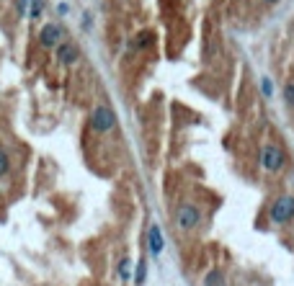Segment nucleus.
I'll list each match as a JSON object with an SVG mask.
<instances>
[{
	"mask_svg": "<svg viewBox=\"0 0 294 286\" xmlns=\"http://www.w3.org/2000/svg\"><path fill=\"white\" fill-rule=\"evenodd\" d=\"M291 217H294V199L291 196H281L279 201H274V206H271V219H274L276 225L289 222Z\"/></svg>",
	"mask_w": 294,
	"mask_h": 286,
	"instance_id": "1",
	"label": "nucleus"
},
{
	"mask_svg": "<svg viewBox=\"0 0 294 286\" xmlns=\"http://www.w3.org/2000/svg\"><path fill=\"white\" fill-rule=\"evenodd\" d=\"M175 222H178L181 230H194L201 222V211L196 206H191V204H184V206H178V211H175Z\"/></svg>",
	"mask_w": 294,
	"mask_h": 286,
	"instance_id": "2",
	"label": "nucleus"
},
{
	"mask_svg": "<svg viewBox=\"0 0 294 286\" xmlns=\"http://www.w3.org/2000/svg\"><path fill=\"white\" fill-rule=\"evenodd\" d=\"M114 124H116V116H114V111H111V108H106V106L93 108L90 126H93L96 131H108V129H114Z\"/></svg>",
	"mask_w": 294,
	"mask_h": 286,
	"instance_id": "3",
	"label": "nucleus"
},
{
	"mask_svg": "<svg viewBox=\"0 0 294 286\" xmlns=\"http://www.w3.org/2000/svg\"><path fill=\"white\" fill-rule=\"evenodd\" d=\"M261 163H263L266 170H279L281 163H284V152L279 147H274V145H266L261 150Z\"/></svg>",
	"mask_w": 294,
	"mask_h": 286,
	"instance_id": "4",
	"label": "nucleus"
},
{
	"mask_svg": "<svg viewBox=\"0 0 294 286\" xmlns=\"http://www.w3.org/2000/svg\"><path fill=\"white\" fill-rule=\"evenodd\" d=\"M44 11L41 0H18V13L21 16H29V18H39Z\"/></svg>",
	"mask_w": 294,
	"mask_h": 286,
	"instance_id": "5",
	"label": "nucleus"
},
{
	"mask_svg": "<svg viewBox=\"0 0 294 286\" xmlns=\"http://www.w3.org/2000/svg\"><path fill=\"white\" fill-rule=\"evenodd\" d=\"M60 36H62L60 26L49 24V26H44V29H41V34H39V41L44 44V47H54V44H60Z\"/></svg>",
	"mask_w": 294,
	"mask_h": 286,
	"instance_id": "6",
	"label": "nucleus"
},
{
	"mask_svg": "<svg viewBox=\"0 0 294 286\" xmlns=\"http://www.w3.org/2000/svg\"><path fill=\"white\" fill-rule=\"evenodd\" d=\"M147 243H150V253H152V255H160V253H163V232H160V227H157V225L150 227Z\"/></svg>",
	"mask_w": 294,
	"mask_h": 286,
	"instance_id": "7",
	"label": "nucleus"
},
{
	"mask_svg": "<svg viewBox=\"0 0 294 286\" xmlns=\"http://www.w3.org/2000/svg\"><path fill=\"white\" fill-rule=\"evenodd\" d=\"M57 57H60L62 64H73L78 59V47H75V44H60Z\"/></svg>",
	"mask_w": 294,
	"mask_h": 286,
	"instance_id": "8",
	"label": "nucleus"
},
{
	"mask_svg": "<svg viewBox=\"0 0 294 286\" xmlns=\"http://www.w3.org/2000/svg\"><path fill=\"white\" fill-rule=\"evenodd\" d=\"M150 41H152V34H150V31H142L137 39L132 41V49H142V47H147Z\"/></svg>",
	"mask_w": 294,
	"mask_h": 286,
	"instance_id": "9",
	"label": "nucleus"
},
{
	"mask_svg": "<svg viewBox=\"0 0 294 286\" xmlns=\"http://www.w3.org/2000/svg\"><path fill=\"white\" fill-rule=\"evenodd\" d=\"M145 276H147V266H145V260H140L137 263V276H134V283L142 286L145 283Z\"/></svg>",
	"mask_w": 294,
	"mask_h": 286,
	"instance_id": "10",
	"label": "nucleus"
},
{
	"mask_svg": "<svg viewBox=\"0 0 294 286\" xmlns=\"http://www.w3.org/2000/svg\"><path fill=\"white\" fill-rule=\"evenodd\" d=\"M207 286H222V273L219 271H212L207 276Z\"/></svg>",
	"mask_w": 294,
	"mask_h": 286,
	"instance_id": "11",
	"label": "nucleus"
},
{
	"mask_svg": "<svg viewBox=\"0 0 294 286\" xmlns=\"http://www.w3.org/2000/svg\"><path fill=\"white\" fill-rule=\"evenodd\" d=\"M6 173H8V155L0 150V175H6Z\"/></svg>",
	"mask_w": 294,
	"mask_h": 286,
	"instance_id": "12",
	"label": "nucleus"
},
{
	"mask_svg": "<svg viewBox=\"0 0 294 286\" xmlns=\"http://www.w3.org/2000/svg\"><path fill=\"white\" fill-rule=\"evenodd\" d=\"M284 98H286V101H289V103L294 106V83H289V85H286V91H284Z\"/></svg>",
	"mask_w": 294,
	"mask_h": 286,
	"instance_id": "13",
	"label": "nucleus"
},
{
	"mask_svg": "<svg viewBox=\"0 0 294 286\" xmlns=\"http://www.w3.org/2000/svg\"><path fill=\"white\" fill-rule=\"evenodd\" d=\"M119 273H122V278H129V260H122V266H119Z\"/></svg>",
	"mask_w": 294,
	"mask_h": 286,
	"instance_id": "14",
	"label": "nucleus"
},
{
	"mask_svg": "<svg viewBox=\"0 0 294 286\" xmlns=\"http://www.w3.org/2000/svg\"><path fill=\"white\" fill-rule=\"evenodd\" d=\"M263 93L271 96V80H268V78H263Z\"/></svg>",
	"mask_w": 294,
	"mask_h": 286,
	"instance_id": "15",
	"label": "nucleus"
},
{
	"mask_svg": "<svg viewBox=\"0 0 294 286\" xmlns=\"http://www.w3.org/2000/svg\"><path fill=\"white\" fill-rule=\"evenodd\" d=\"M268 3H276V0H268Z\"/></svg>",
	"mask_w": 294,
	"mask_h": 286,
	"instance_id": "16",
	"label": "nucleus"
}]
</instances>
